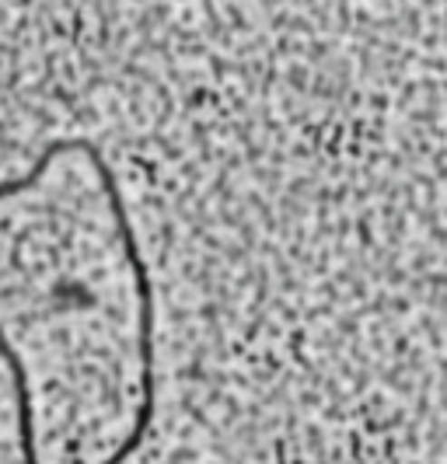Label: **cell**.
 I'll list each match as a JSON object with an SVG mask.
<instances>
[{"mask_svg":"<svg viewBox=\"0 0 447 464\" xmlns=\"http://www.w3.org/2000/svg\"><path fill=\"white\" fill-rule=\"evenodd\" d=\"M73 150H81L92 168L98 171V182L105 188V199H109V209H112V220H116V234L122 241V252H126V262L133 269V286H137V304H141V409H137V422L130 430L126 443L119 447L116 454L105 464H122L126 458H133L141 450L143 437L154 422V290H151V273H147V262L141 256V245H137V231L130 224V213H126V199L119 192V182L112 175V168L105 161V154L94 147L92 140H73Z\"/></svg>","mask_w":447,"mask_h":464,"instance_id":"obj_1","label":"cell"}]
</instances>
